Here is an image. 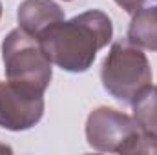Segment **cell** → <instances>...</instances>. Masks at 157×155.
<instances>
[{"mask_svg": "<svg viewBox=\"0 0 157 155\" xmlns=\"http://www.w3.org/2000/svg\"><path fill=\"white\" fill-rule=\"evenodd\" d=\"M113 37V24L101 9L84 11L71 20H60L48 28L39 42L51 60L70 73L88 71L99 49L106 47Z\"/></svg>", "mask_w": 157, "mask_h": 155, "instance_id": "obj_1", "label": "cell"}, {"mask_svg": "<svg viewBox=\"0 0 157 155\" xmlns=\"http://www.w3.org/2000/svg\"><path fill=\"white\" fill-rule=\"evenodd\" d=\"M152 68L141 47L130 40L112 44L101 66L102 88L121 102H130L141 89L152 84Z\"/></svg>", "mask_w": 157, "mask_h": 155, "instance_id": "obj_2", "label": "cell"}, {"mask_svg": "<svg viewBox=\"0 0 157 155\" xmlns=\"http://www.w3.org/2000/svg\"><path fill=\"white\" fill-rule=\"evenodd\" d=\"M2 62L7 80L28 84L46 91L53 78L51 60L44 53L39 39L17 28L2 40Z\"/></svg>", "mask_w": 157, "mask_h": 155, "instance_id": "obj_3", "label": "cell"}, {"mask_svg": "<svg viewBox=\"0 0 157 155\" xmlns=\"http://www.w3.org/2000/svg\"><path fill=\"white\" fill-rule=\"evenodd\" d=\"M139 131L133 117L108 106L95 108L86 119L88 144L104 153H126L128 144Z\"/></svg>", "mask_w": 157, "mask_h": 155, "instance_id": "obj_4", "label": "cell"}, {"mask_svg": "<svg viewBox=\"0 0 157 155\" xmlns=\"http://www.w3.org/2000/svg\"><path fill=\"white\" fill-rule=\"evenodd\" d=\"M44 108V91L13 80L0 82V128L26 131L40 122Z\"/></svg>", "mask_w": 157, "mask_h": 155, "instance_id": "obj_5", "label": "cell"}, {"mask_svg": "<svg viewBox=\"0 0 157 155\" xmlns=\"http://www.w3.org/2000/svg\"><path fill=\"white\" fill-rule=\"evenodd\" d=\"M18 28L39 39L53 24L64 20V11L53 0H24L17 11Z\"/></svg>", "mask_w": 157, "mask_h": 155, "instance_id": "obj_6", "label": "cell"}, {"mask_svg": "<svg viewBox=\"0 0 157 155\" xmlns=\"http://www.w3.org/2000/svg\"><path fill=\"white\" fill-rule=\"evenodd\" d=\"M126 39L141 49L157 51V4L133 13Z\"/></svg>", "mask_w": 157, "mask_h": 155, "instance_id": "obj_7", "label": "cell"}, {"mask_svg": "<svg viewBox=\"0 0 157 155\" xmlns=\"http://www.w3.org/2000/svg\"><path fill=\"white\" fill-rule=\"evenodd\" d=\"M133 120L139 130L150 135H157V86L150 84L137 93L132 100Z\"/></svg>", "mask_w": 157, "mask_h": 155, "instance_id": "obj_8", "label": "cell"}, {"mask_svg": "<svg viewBox=\"0 0 157 155\" xmlns=\"http://www.w3.org/2000/svg\"><path fill=\"white\" fill-rule=\"evenodd\" d=\"M126 153H157V135L139 131L135 139L128 144Z\"/></svg>", "mask_w": 157, "mask_h": 155, "instance_id": "obj_9", "label": "cell"}, {"mask_svg": "<svg viewBox=\"0 0 157 155\" xmlns=\"http://www.w3.org/2000/svg\"><path fill=\"white\" fill-rule=\"evenodd\" d=\"M119 7H122L128 15H133L135 11H139L144 4V0H115Z\"/></svg>", "mask_w": 157, "mask_h": 155, "instance_id": "obj_10", "label": "cell"}, {"mask_svg": "<svg viewBox=\"0 0 157 155\" xmlns=\"http://www.w3.org/2000/svg\"><path fill=\"white\" fill-rule=\"evenodd\" d=\"M0 150H4V152H11V148H7V146H0Z\"/></svg>", "mask_w": 157, "mask_h": 155, "instance_id": "obj_11", "label": "cell"}, {"mask_svg": "<svg viewBox=\"0 0 157 155\" xmlns=\"http://www.w3.org/2000/svg\"><path fill=\"white\" fill-rule=\"evenodd\" d=\"M0 17H2V4H0Z\"/></svg>", "mask_w": 157, "mask_h": 155, "instance_id": "obj_12", "label": "cell"}, {"mask_svg": "<svg viewBox=\"0 0 157 155\" xmlns=\"http://www.w3.org/2000/svg\"><path fill=\"white\" fill-rule=\"evenodd\" d=\"M64 2H71V0H64Z\"/></svg>", "mask_w": 157, "mask_h": 155, "instance_id": "obj_13", "label": "cell"}, {"mask_svg": "<svg viewBox=\"0 0 157 155\" xmlns=\"http://www.w3.org/2000/svg\"><path fill=\"white\" fill-rule=\"evenodd\" d=\"M155 2H157V0H155Z\"/></svg>", "mask_w": 157, "mask_h": 155, "instance_id": "obj_14", "label": "cell"}]
</instances>
